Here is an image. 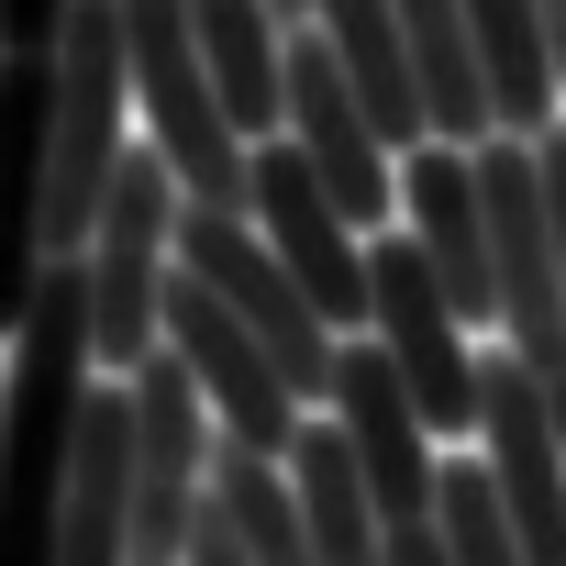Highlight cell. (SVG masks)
<instances>
[{
	"label": "cell",
	"instance_id": "cell-22",
	"mask_svg": "<svg viewBox=\"0 0 566 566\" xmlns=\"http://www.w3.org/2000/svg\"><path fill=\"white\" fill-rule=\"evenodd\" d=\"M544 34H555V78H566V0H544Z\"/></svg>",
	"mask_w": 566,
	"mask_h": 566
},
{
	"label": "cell",
	"instance_id": "cell-2",
	"mask_svg": "<svg viewBox=\"0 0 566 566\" xmlns=\"http://www.w3.org/2000/svg\"><path fill=\"white\" fill-rule=\"evenodd\" d=\"M123 34H134V101H145V145L178 167L189 211H255V134L233 123L200 34H189V0H123Z\"/></svg>",
	"mask_w": 566,
	"mask_h": 566
},
{
	"label": "cell",
	"instance_id": "cell-3",
	"mask_svg": "<svg viewBox=\"0 0 566 566\" xmlns=\"http://www.w3.org/2000/svg\"><path fill=\"white\" fill-rule=\"evenodd\" d=\"M178 222H189V189L156 145L123 156L112 178V211L90 233V323H101V378H134L167 356V290H178Z\"/></svg>",
	"mask_w": 566,
	"mask_h": 566
},
{
	"label": "cell",
	"instance_id": "cell-16",
	"mask_svg": "<svg viewBox=\"0 0 566 566\" xmlns=\"http://www.w3.org/2000/svg\"><path fill=\"white\" fill-rule=\"evenodd\" d=\"M478 12V56H489V90H500V134L511 145H544L566 123V78H555V34H544V0H467Z\"/></svg>",
	"mask_w": 566,
	"mask_h": 566
},
{
	"label": "cell",
	"instance_id": "cell-7",
	"mask_svg": "<svg viewBox=\"0 0 566 566\" xmlns=\"http://www.w3.org/2000/svg\"><path fill=\"white\" fill-rule=\"evenodd\" d=\"M167 356L200 378V400H211V422H222V455H266V467H290V444H301V422H312L301 378L277 367L266 334H244L189 266H178V290H167Z\"/></svg>",
	"mask_w": 566,
	"mask_h": 566
},
{
	"label": "cell",
	"instance_id": "cell-4",
	"mask_svg": "<svg viewBox=\"0 0 566 566\" xmlns=\"http://www.w3.org/2000/svg\"><path fill=\"white\" fill-rule=\"evenodd\" d=\"M123 112H134L123 0H78V12H67V45H56V266L90 255V233H101V211H112V178H123V156H134Z\"/></svg>",
	"mask_w": 566,
	"mask_h": 566
},
{
	"label": "cell",
	"instance_id": "cell-19",
	"mask_svg": "<svg viewBox=\"0 0 566 566\" xmlns=\"http://www.w3.org/2000/svg\"><path fill=\"white\" fill-rule=\"evenodd\" d=\"M444 555H455V566H522V533H511L500 467H489L478 444L444 455Z\"/></svg>",
	"mask_w": 566,
	"mask_h": 566
},
{
	"label": "cell",
	"instance_id": "cell-5",
	"mask_svg": "<svg viewBox=\"0 0 566 566\" xmlns=\"http://www.w3.org/2000/svg\"><path fill=\"white\" fill-rule=\"evenodd\" d=\"M178 266L200 277V290H211V301H222L244 334H266V356L301 378V400H323V411H334L345 334L312 312V290L290 277V255L255 233V211H189V222H178Z\"/></svg>",
	"mask_w": 566,
	"mask_h": 566
},
{
	"label": "cell",
	"instance_id": "cell-8",
	"mask_svg": "<svg viewBox=\"0 0 566 566\" xmlns=\"http://www.w3.org/2000/svg\"><path fill=\"white\" fill-rule=\"evenodd\" d=\"M334 422H345V444H356V478H367L378 522H389V533H444V455H455V444L422 422V400H411V378H400V356H389L378 334L345 345V367H334Z\"/></svg>",
	"mask_w": 566,
	"mask_h": 566
},
{
	"label": "cell",
	"instance_id": "cell-11",
	"mask_svg": "<svg viewBox=\"0 0 566 566\" xmlns=\"http://www.w3.org/2000/svg\"><path fill=\"white\" fill-rule=\"evenodd\" d=\"M400 233L444 277V301L500 334V222H489V178H478L467 145H411L400 156Z\"/></svg>",
	"mask_w": 566,
	"mask_h": 566
},
{
	"label": "cell",
	"instance_id": "cell-20",
	"mask_svg": "<svg viewBox=\"0 0 566 566\" xmlns=\"http://www.w3.org/2000/svg\"><path fill=\"white\" fill-rule=\"evenodd\" d=\"M78 0H0V56H56Z\"/></svg>",
	"mask_w": 566,
	"mask_h": 566
},
{
	"label": "cell",
	"instance_id": "cell-18",
	"mask_svg": "<svg viewBox=\"0 0 566 566\" xmlns=\"http://www.w3.org/2000/svg\"><path fill=\"white\" fill-rule=\"evenodd\" d=\"M211 500L233 511L244 566H323V544H312V511H301V478H290V467H266V455H222Z\"/></svg>",
	"mask_w": 566,
	"mask_h": 566
},
{
	"label": "cell",
	"instance_id": "cell-17",
	"mask_svg": "<svg viewBox=\"0 0 566 566\" xmlns=\"http://www.w3.org/2000/svg\"><path fill=\"white\" fill-rule=\"evenodd\" d=\"M290 478H301V511H312L323 566H389V522H378V500H367V478H356L345 422H301Z\"/></svg>",
	"mask_w": 566,
	"mask_h": 566
},
{
	"label": "cell",
	"instance_id": "cell-14",
	"mask_svg": "<svg viewBox=\"0 0 566 566\" xmlns=\"http://www.w3.org/2000/svg\"><path fill=\"white\" fill-rule=\"evenodd\" d=\"M400 34H411V67H422V112H433V145H500V90H489V56H478V12L467 0H400Z\"/></svg>",
	"mask_w": 566,
	"mask_h": 566
},
{
	"label": "cell",
	"instance_id": "cell-10",
	"mask_svg": "<svg viewBox=\"0 0 566 566\" xmlns=\"http://www.w3.org/2000/svg\"><path fill=\"white\" fill-rule=\"evenodd\" d=\"M255 233L290 255V277L312 290V312L356 345L367 312H378V290H367V244H378V233L345 222V200L312 178V156H301L290 134H266V145H255Z\"/></svg>",
	"mask_w": 566,
	"mask_h": 566
},
{
	"label": "cell",
	"instance_id": "cell-21",
	"mask_svg": "<svg viewBox=\"0 0 566 566\" xmlns=\"http://www.w3.org/2000/svg\"><path fill=\"white\" fill-rule=\"evenodd\" d=\"M189 566H244V533H233V511H222V500L200 511V544H189Z\"/></svg>",
	"mask_w": 566,
	"mask_h": 566
},
{
	"label": "cell",
	"instance_id": "cell-9",
	"mask_svg": "<svg viewBox=\"0 0 566 566\" xmlns=\"http://www.w3.org/2000/svg\"><path fill=\"white\" fill-rule=\"evenodd\" d=\"M290 145L312 156V178L345 200L356 233H400V145L378 134V112L356 101L345 56L323 45V23L290 34Z\"/></svg>",
	"mask_w": 566,
	"mask_h": 566
},
{
	"label": "cell",
	"instance_id": "cell-1",
	"mask_svg": "<svg viewBox=\"0 0 566 566\" xmlns=\"http://www.w3.org/2000/svg\"><path fill=\"white\" fill-rule=\"evenodd\" d=\"M90 389H101V323H90V266L67 255L0 378V566H67V444Z\"/></svg>",
	"mask_w": 566,
	"mask_h": 566
},
{
	"label": "cell",
	"instance_id": "cell-12",
	"mask_svg": "<svg viewBox=\"0 0 566 566\" xmlns=\"http://www.w3.org/2000/svg\"><path fill=\"white\" fill-rule=\"evenodd\" d=\"M134 444H145L134 378H101L78 411V444H67V566H134V522H145Z\"/></svg>",
	"mask_w": 566,
	"mask_h": 566
},
{
	"label": "cell",
	"instance_id": "cell-13",
	"mask_svg": "<svg viewBox=\"0 0 566 566\" xmlns=\"http://www.w3.org/2000/svg\"><path fill=\"white\" fill-rule=\"evenodd\" d=\"M189 34H200V56H211V78L255 145L290 134V34L301 23L277 0H189Z\"/></svg>",
	"mask_w": 566,
	"mask_h": 566
},
{
	"label": "cell",
	"instance_id": "cell-6",
	"mask_svg": "<svg viewBox=\"0 0 566 566\" xmlns=\"http://www.w3.org/2000/svg\"><path fill=\"white\" fill-rule=\"evenodd\" d=\"M56 277V56H0V345Z\"/></svg>",
	"mask_w": 566,
	"mask_h": 566
},
{
	"label": "cell",
	"instance_id": "cell-23",
	"mask_svg": "<svg viewBox=\"0 0 566 566\" xmlns=\"http://www.w3.org/2000/svg\"><path fill=\"white\" fill-rule=\"evenodd\" d=\"M277 12H290V23H312V12H323V0H277Z\"/></svg>",
	"mask_w": 566,
	"mask_h": 566
},
{
	"label": "cell",
	"instance_id": "cell-15",
	"mask_svg": "<svg viewBox=\"0 0 566 566\" xmlns=\"http://www.w3.org/2000/svg\"><path fill=\"white\" fill-rule=\"evenodd\" d=\"M323 45L345 56V78H356V101L378 112V134L411 156V145H433V112H422V67H411V34H400V0H323Z\"/></svg>",
	"mask_w": 566,
	"mask_h": 566
}]
</instances>
